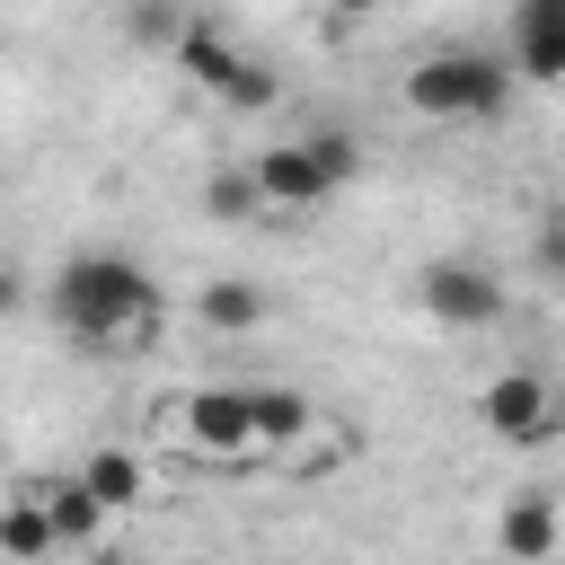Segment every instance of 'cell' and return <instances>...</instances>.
Returning <instances> with one entry per match:
<instances>
[{
    "instance_id": "obj_4",
    "label": "cell",
    "mask_w": 565,
    "mask_h": 565,
    "mask_svg": "<svg viewBox=\"0 0 565 565\" xmlns=\"http://www.w3.org/2000/svg\"><path fill=\"white\" fill-rule=\"evenodd\" d=\"M477 424H486L494 441L530 450V441H547V424H556V397H547V380H539V371H494V380L477 388Z\"/></svg>"
},
{
    "instance_id": "obj_2",
    "label": "cell",
    "mask_w": 565,
    "mask_h": 565,
    "mask_svg": "<svg viewBox=\"0 0 565 565\" xmlns=\"http://www.w3.org/2000/svg\"><path fill=\"white\" fill-rule=\"evenodd\" d=\"M406 106L424 124H494L512 106V62L486 53V44H450V53L406 71Z\"/></svg>"
},
{
    "instance_id": "obj_12",
    "label": "cell",
    "mask_w": 565,
    "mask_h": 565,
    "mask_svg": "<svg viewBox=\"0 0 565 565\" xmlns=\"http://www.w3.org/2000/svg\"><path fill=\"white\" fill-rule=\"evenodd\" d=\"M35 503H44V521H53V539H62V547H88V539L106 530V503H97L79 477H62V486H35Z\"/></svg>"
},
{
    "instance_id": "obj_10",
    "label": "cell",
    "mask_w": 565,
    "mask_h": 565,
    "mask_svg": "<svg viewBox=\"0 0 565 565\" xmlns=\"http://www.w3.org/2000/svg\"><path fill=\"white\" fill-rule=\"evenodd\" d=\"M194 318H203L212 335H247V327H265V291L238 282V274H221V282L194 291Z\"/></svg>"
},
{
    "instance_id": "obj_7",
    "label": "cell",
    "mask_w": 565,
    "mask_h": 565,
    "mask_svg": "<svg viewBox=\"0 0 565 565\" xmlns=\"http://www.w3.org/2000/svg\"><path fill=\"white\" fill-rule=\"evenodd\" d=\"M247 168H256V185H265V203H274V212H318V203L335 194V185L318 177L309 141H265V150H256Z\"/></svg>"
},
{
    "instance_id": "obj_19",
    "label": "cell",
    "mask_w": 565,
    "mask_h": 565,
    "mask_svg": "<svg viewBox=\"0 0 565 565\" xmlns=\"http://www.w3.org/2000/svg\"><path fill=\"white\" fill-rule=\"evenodd\" d=\"M530 247H539V265H547V274H565V203H547V212H539V238H530Z\"/></svg>"
},
{
    "instance_id": "obj_18",
    "label": "cell",
    "mask_w": 565,
    "mask_h": 565,
    "mask_svg": "<svg viewBox=\"0 0 565 565\" xmlns=\"http://www.w3.org/2000/svg\"><path fill=\"white\" fill-rule=\"evenodd\" d=\"M124 35H132V44H159V53H177L185 18H177L168 0H132V9H124Z\"/></svg>"
},
{
    "instance_id": "obj_3",
    "label": "cell",
    "mask_w": 565,
    "mask_h": 565,
    "mask_svg": "<svg viewBox=\"0 0 565 565\" xmlns=\"http://www.w3.org/2000/svg\"><path fill=\"white\" fill-rule=\"evenodd\" d=\"M415 300H424V318H441V327H494L503 318V282L486 274V265H468V256H433L424 274H415Z\"/></svg>"
},
{
    "instance_id": "obj_11",
    "label": "cell",
    "mask_w": 565,
    "mask_h": 565,
    "mask_svg": "<svg viewBox=\"0 0 565 565\" xmlns=\"http://www.w3.org/2000/svg\"><path fill=\"white\" fill-rule=\"evenodd\" d=\"M79 486H88L106 512H132V503L150 494V468H141L132 450H88V459H79Z\"/></svg>"
},
{
    "instance_id": "obj_15",
    "label": "cell",
    "mask_w": 565,
    "mask_h": 565,
    "mask_svg": "<svg viewBox=\"0 0 565 565\" xmlns=\"http://www.w3.org/2000/svg\"><path fill=\"white\" fill-rule=\"evenodd\" d=\"M247 406H256V441H300L309 433V397L300 388H247Z\"/></svg>"
},
{
    "instance_id": "obj_6",
    "label": "cell",
    "mask_w": 565,
    "mask_h": 565,
    "mask_svg": "<svg viewBox=\"0 0 565 565\" xmlns=\"http://www.w3.org/2000/svg\"><path fill=\"white\" fill-rule=\"evenodd\" d=\"M556 547H565V503L556 494H512L494 512V556L503 565H547Z\"/></svg>"
},
{
    "instance_id": "obj_5",
    "label": "cell",
    "mask_w": 565,
    "mask_h": 565,
    "mask_svg": "<svg viewBox=\"0 0 565 565\" xmlns=\"http://www.w3.org/2000/svg\"><path fill=\"white\" fill-rule=\"evenodd\" d=\"M512 79L556 88L565 79V0H512V35H503Z\"/></svg>"
},
{
    "instance_id": "obj_20",
    "label": "cell",
    "mask_w": 565,
    "mask_h": 565,
    "mask_svg": "<svg viewBox=\"0 0 565 565\" xmlns=\"http://www.w3.org/2000/svg\"><path fill=\"white\" fill-rule=\"evenodd\" d=\"M18 309H26V274H18V265H0V327H9Z\"/></svg>"
},
{
    "instance_id": "obj_8",
    "label": "cell",
    "mask_w": 565,
    "mask_h": 565,
    "mask_svg": "<svg viewBox=\"0 0 565 565\" xmlns=\"http://www.w3.org/2000/svg\"><path fill=\"white\" fill-rule=\"evenodd\" d=\"M177 415H185V441H203V450H221V459L256 441V406H247V388H194Z\"/></svg>"
},
{
    "instance_id": "obj_9",
    "label": "cell",
    "mask_w": 565,
    "mask_h": 565,
    "mask_svg": "<svg viewBox=\"0 0 565 565\" xmlns=\"http://www.w3.org/2000/svg\"><path fill=\"white\" fill-rule=\"evenodd\" d=\"M238 62H247V53H238V44H230V35L212 26V18H185V35H177V71H185L194 88H212V97H221Z\"/></svg>"
},
{
    "instance_id": "obj_13",
    "label": "cell",
    "mask_w": 565,
    "mask_h": 565,
    "mask_svg": "<svg viewBox=\"0 0 565 565\" xmlns=\"http://www.w3.org/2000/svg\"><path fill=\"white\" fill-rule=\"evenodd\" d=\"M203 212H212L221 230H247V221H265L274 203H265L256 168H212V177H203Z\"/></svg>"
},
{
    "instance_id": "obj_1",
    "label": "cell",
    "mask_w": 565,
    "mask_h": 565,
    "mask_svg": "<svg viewBox=\"0 0 565 565\" xmlns=\"http://www.w3.org/2000/svg\"><path fill=\"white\" fill-rule=\"evenodd\" d=\"M53 327L71 335V344H115V335H132V327H150V309H159V282L132 265V256H115V247H88V256H71L62 274H53Z\"/></svg>"
},
{
    "instance_id": "obj_21",
    "label": "cell",
    "mask_w": 565,
    "mask_h": 565,
    "mask_svg": "<svg viewBox=\"0 0 565 565\" xmlns=\"http://www.w3.org/2000/svg\"><path fill=\"white\" fill-rule=\"evenodd\" d=\"M327 9H335V18H371L380 0H327Z\"/></svg>"
},
{
    "instance_id": "obj_16",
    "label": "cell",
    "mask_w": 565,
    "mask_h": 565,
    "mask_svg": "<svg viewBox=\"0 0 565 565\" xmlns=\"http://www.w3.org/2000/svg\"><path fill=\"white\" fill-rule=\"evenodd\" d=\"M300 141H309V159H318V177H327L335 194H344V185L362 177V150H353V132H335V124H309Z\"/></svg>"
},
{
    "instance_id": "obj_17",
    "label": "cell",
    "mask_w": 565,
    "mask_h": 565,
    "mask_svg": "<svg viewBox=\"0 0 565 565\" xmlns=\"http://www.w3.org/2000/svg\"><path fill=\"white\" fill-rule=\"evenodd\" d=\"M274 97H282V79H274L265 62H238V71H230V88H221V106H230V115H265Z\"/></svg>"
},
{
    "instance_id": "obj_14",
    "label": "cell",
    "mask_w": 565,
    "mask_h": 565,
    "mask_svg": "<svg viewBox=\"0 0 565 565\" xmlns=\"http://www.w3.org/2000/svg\"><path fill=\"white\" fill-rule=\"evenodd\" d=\"M44 547H62V539H53V521H44V503H35V494H9V503H0V556L35 565Z\"/></svg>"
}]
</instances>
